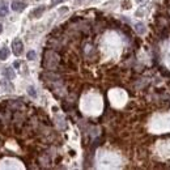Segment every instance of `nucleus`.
Segmentation results:
<instances>
[{"label": "nucleus", "instance_id": "1", "mask_svg": "<svg viewBox=\"0 0 170 170\" xmlns=\"http://www.w3.org/2000/svg\"><path fill=\"white\" fill-rule=\"evenodd\" d=\"M59 62H60V58L55 51H52V50L45 51V54H43V67H45L46 70L55 71L58 66H59Z\"/></svg>", "mask_w": 170, "mask_h": 170}, {"label": "nucleus", "instance_id": "2", "mask_svg": "<svg viewBox=\"0 0 170 170\" xmlns=\"http://www.w3.org/2000/svg\"><path fill=\"white\" fill-rule=\"evenodd\" d=\"M22 50H24V43L21 40H13L12 42V51H13V54L16 55V56H20L22 54Z\"/></svg>", "mask_w": 170, "mask_h": 170}, {"label": "nucleus", "instance_id": "3", "mask_svg": "<svg viewBox=\"0 0 170 170\" xmlns=\"http://www.w3.org/2000/svg\"><path fill=\"white\" fill-rule=\"evenodd\" d=\"M12 9L14 12H22L24 9H25V3H22V2H20V0H13L12 2Z\"/></svg>", "mask_w": 170, "mask_h": 170}, {"label": "nucleus", "instance_id": "4", "mask_svg": "<svg viewBox=\"0 0 170 170\" xmlns=\"http://www.w3.org/2000/svg\"><path fill=\"white\" fill-rule=\"evenodd\" d=\"M3 75H4V77H7L8 80H13L14 76H16V74H14V70H13L12 67H7L6 70L3 71Z\"/></svg>", "mask_w": 170, "mask_h": 170}, {"label": "nucleus", "instance_id": "5", "mask_svg": "<svg viewBox=\"0 0 170 170\" xmlns=\"http://www.w3.org/2000/svg\"><path fill=\"white\" fill-rule=\"evenodd\" d=\"M45 11H46V7H43V6H41V7H37V8H36V9H34V11L32 12V17H36V18L41 17Z\"/></svg>", "mask_w": 170, "mask_h": 170}, {"label": "nucleus", "instance_id": "6", "mask_svg": "<svg viewBox=\"0 0 170 170\" xmlns=\"http://www.w3.org/2000/svg\"><path fill=\"white\" fill-rule=\"evenodd\" d=\"M135 32L138 34H140V36H143V34L147 32V29H145V25L143 22H136L135 24Z\"/></svg>", "mask_w": 170, "mask_h": 170}, {"label": "nucleus", "instance_id": "7", "mask_svg": "<svg viewBox=\"0 0 170 170\" xmlns=\"http://www.w3.org/2000/svg\"><path fill=\"white\" fill-rule=\"evenodd\" d=\"M8 56H9V50H8V47H2L0 48V60H6L8 59Z\"/></svg>", "mask_w": 170, "mask_h": 170}, {"label": "nucleus", "instance_id": "8", "mask_svg": "<svg viewBox=\"0 0 170 170\" xmlns=\"http://www.w3.org/2000/svg\"><path fill=\"white\" fill-rule=\"evenodd\" d=\"M8 14V8L6 4H0V16L4 17V16H7Z\"/></svg>", "mask_w": 170, "mask_h": 170}, {"label": "nucleus", "instance_id": "9", "mask_svg": "<svg viewBox=\"0 0 170 170\" xmlns=\"http://www.w3.org/2000/svg\"><path fill=\"white\" fill-rule=\"evenodd\" d=\"M28 94L30 97H33V98H36L37 92H36V89H34V86H28Z\"/></svg>", "mask_w": 170, "mask_h": 170}, {"label": "nucleus", "instance_id": "10", "mask_svg": "<svg viewBox=\"0 0 170 170\" xmlns=\"http://www.w3.org/2000/svg\"><path fill=\"white\" fill-rule=\"evenodd\" d=\"M26 56H28L29 60H34V59H36V56H37V54H36V51H29L26 54Z\"/></svg>", "mask_w": 170, "mask_h": 170}, {"label": "nucleus", "instance_id": "11", "mask_svg": "<svg viewBox=\"0 0 170 170\" xmlns=\"http://www.w3.org/2000/svg\"><path fill=\"white\" fill-rule=\"evenodd\" d=\"M63 2H66V0H52V2H51V6L55 7L56 4H60V3H63Z\"/></svg>", "mask_w": 170, "mask_h": 170}, {"label": "nucleus", "instance_id": "12", "mask_svg": "<svg viewBox=\"0 0 170 170\" xmlns=\"http://www.w3.org/2000/svg\"><path fill=\"white\" fill-rule=\"evenodd\" d=\"M67 11H68V8H62V9H59V13H64Z\"/></svg>", "mask_w": 170, "mask_h": 170}, {"label": "nucleus", "instance_id": "13", "mask_svg": "<svg viewBox=\"0 0 170 170\" xmlns=\"http://www.w3.org/2000/svg\"><path fill=\"white\" fill-rule=\"evenodd\" d=\"M13 67H14V68H18V67H20V63H18V62H14V63H13Z\"/></svg>", "mask_w": 170, "mask_h": 170}, {"label": "nucleus", "instance_id": "14", "mask_svg": "<svg viewBox=\"0 0 170 170\" xmlns=\"http://www.w3.org/2000/svg\"><path fill=\"white\" fill-rule=\"evenodd\" d=\"M2 32H3V25L0 24V33H2Z\"/></svg>", "mask_w": 170, "mask_h": 170}, {"label": "nucleus", "instance_id": "15", "mask_svg": "<svg viewBox=\"0 0 170 170\" xmlns=\"http://www.w3.org/2000/svg\"><path fill=\"white\" fill-rule=\"evenodd\" d=\"M138 2H139V3H142V2H143V0H138Z\"/></svg>", "mask_w": 170, "mask_h": 170}]
</instances>
